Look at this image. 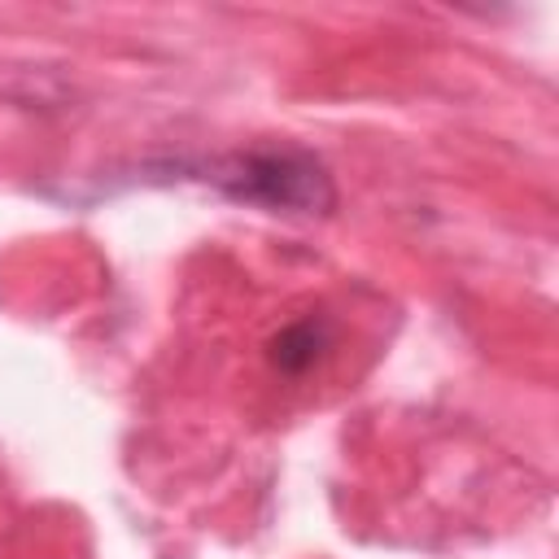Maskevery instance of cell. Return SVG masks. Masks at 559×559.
I'll use <instances>...</instances> for the list:
<instances>
[{"mask_svg": "<svg viewBox=\"0 0 559 559\" xmlns=\"http://www.w3.org/2000/svg\"><path fill=\"white\" fill-rule=\"evenodd\" d=\"M205 179H214L231 201L262 205L271 214H328L336 205L328 166L297 144L231 153L214 162V175Z\"/></svg>", "mask_w": 559, "mask_h": 559, "instance_id": "obj_1", "label": "cell"}, {"mask_svg": "<svg viewBox=\"0 0 559 559\" xmlns=\"http://www.w3.org/2000/svg\"><path fill=\"white\" fill-rule=\"evenodd\" d=\"M328 349H332V323L323 314H306V319H293L288 328H280L271 336L266 358L280 376H306Z\"/></svg>", "mask_w": 559, "mask_h": 559, "instance_id": "obj_2", "label": "cell"}]
</instances>
